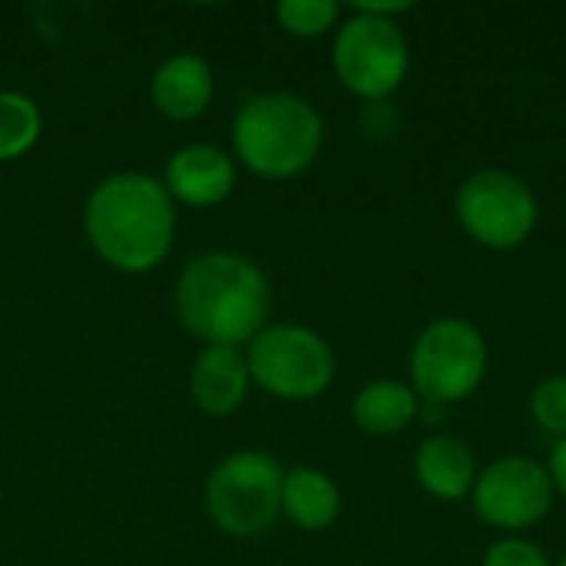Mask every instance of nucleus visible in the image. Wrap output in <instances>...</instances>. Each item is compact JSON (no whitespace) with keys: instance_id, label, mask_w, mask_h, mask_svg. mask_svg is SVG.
Returning <instances> with one entry per match:
<instances>
[{"instance_id":"obj_1","label":"nucleus","mask_w":566,"mask_h":566,"mask_svg":"<svg viewBox=\"0 0 566 566\" xmlns=\"http://www.w3.org/2000/svg\"><path fill=\"white\" fill-rule=\"evenodd\" d=\"M83 232L106 265L146 275L172 252L176 202L149 172H113L86 196Z\"/></svg>"},{"instance_id":"obj_2","label":"nucleus","mask_w":566,"mask_h":566,"mask_svg":"<svg viewBox=\"0 0 566 566\" xmlns=\"http://www.w3.org/2000/svg\"><path fill=\"white\" fill-rule=\"evenodd\" d=\"M272 312L265 272L239 252H202L176 279V315L206 345H249Z\"/></svg>"},{"instance_id":"obj_3","label":"nucleus","mask_w":566,"mask_h":566,"mask_svg":"<svg viewBox=\"0 0 566 566\" xmlns=\"http://www.w3.org/2000/svg\"><path fill=\"white\" fill-rule=\"evenodd\" d=\"M325 146L322 113L298 93L272 90L245 99L232 119V156L259 179H295Z\"/></svg>"},{"instance_id":"obj_4","label":"nucleus","mask_w":566,"mask_h":566,"mask_svg":"<svg viewBox=\"0 0 566 566\" xmlns=\"http://www.w3.org/2000/svg\"><path fill=\"white\" fill-rule=\"evenodd\" d=\"M491 352L484 332L458 315L434 318L411 345V388L424 405L444 408L471 398L488 375Z\"/></svg>"},{"instance_id":"obj_5","label":"nucleus","mask_w":566,"mask_h":566,"mask_svg":"<svg viewBox=\"0 0 566 566\" xmlns=\"http://www.w3.org/2000/svg\"><path fill=\"white\" fill-rule=\"evenodd\" d=\"M282 481L285 468L272 454L235 451L206 481V514L226 537H259L282 517Z\"/></svg>"},{"instance_id":"obj_6","label":"nucleus","mask_w":566,"mask_h":566,"mask_svg":"<svg viewBox=\"0 0 566 566\" xmlns=\"http://www.w3.org/2000/svg\"><path fill=\"white\" fill-rule=\"evenodd\" d=\"M332 70L338 83L365 99L381 103L401 90L411 70V46L398 20H381L352 10L332 40Z\"/></svg>"},{"instance_id":"obj_7","label":"nucleus","mask_w":566,"mask_h":566,"mask_svg":"<svg viewBox=\"0 0 566 566\" xmlns=\"http://www.w3.org/2000/svg\"><path fill=\"white\" fill-rule=\"evenodd\" d=\"M252 385L279 401H312L335 381L332 345L305 325H265L245 348Z\"/></svg>"},{"instance_id":"obj_8","label":"nucleus","mask_w":566,"mask_h":566,"mask_svg":"<svg viewBox=\"0 0 566 566\" xmlns=\"http://www.w3.org/2000/svg\"><path fill=\"white\" fill-rule=\"evenodd\" d=\"M454 216L478 245L491 252H511L534 235L541 222V202L517 172L481 169L458 186Z\"/></svg>"},{"instance_id":"obj_9","label":"nucleus","mask_w":566,"mask_h":566,"mask_svg":"<svg viewBox=\"0 0 566 566\" xmlns=\"http://www.w3.org/2000/svg\"><path fill=\"white\" fill-rule=\"evenodd\" d=\"M554 481L547 468L524 454H507L478 471L471 507L481 524L494 531H527L554 507Z\"/></svg>"},{"instance_id":"obj_10","label":"nucleus","mask_w":566,"mask_h":566,"mask_svg":"<svg viewBox=\"0 0 566 566\" xmlns=\"http://www.w3.org/2000/svg\"><path fill=\"white\" fill-rule=\"evenodd\" d=\"M235 179H239L235 156L212 143H189L176 149L163 172V186L172 196V202L192 209H212L226 202L235 192Z\"/></svg>"},{"instance_id":"obj_11","label":"nucleus","mask_w":566,"mask_h":566,"mask_svg":"<svg viewBox=\"0 0 566 566\" xmlns=\"http://www.w3.org/2000/svg\"><path fill=\"white\" fill-rule=\"evenodd\" d=\"M216 93V76L206 56L199 53H172L166 56L149 80V99L159 116L172 123L199 119Z\"/></svg>"},{"instance_id":"obj_12","label":"nucleus","mask_w":566,"mask_h":566,"mask_svg":"<svg viewBox=\"0 0 566 566\" xmlns=\"http://www.w3.org/2000/svg\"><path fill=\"white\" fill-rule=\"evenodd\" d=\"M249 365L242 348L206 345L189 371V395L196 408L209 418H226L245 405L249 395Z\"/></svg>"},{"instance_id":"obj_13","label":"nucleus","mask_w":566,"mask_h":566,"mask_svg":"<svg viewBox=\"0 0 566 566\" xmlns=\"http://www.w3.org/2000/svg\"><path fill=\"white\" fill-rule=\"evenodd\" d=\"M474 451L454 434H431L415 451V478L424 494L438 501H464L478 481Z\"/></svg>"},{"instance_id":"obj_14","label":"nucleus","mask_w":566,"mask_h":566,"mask_svg":"<svg viewBox=\"0 0 566 566\" xmlns=\"http://www.w3.org/2000/svg\"><path fill=\"white\" fill-rule=\"evenodd\" d=\"M282 517L292 527L305 531V534L328 531L342 517V491H338V484L325 471L308 468V464L285 471Z\"/></svg>"},{"instance_id":"obj_15","label":"nucleus","mask_w":566,"mask_h":566,"mask_svg":"<svg viewBox=\"0 0 566 566\" xmlns=\"http://www.w3.org/2000/svg\"><path fill=\"white\" fill-rule=\"evenodd\" d=\"M421 415V398L408 381L398 378H378L368 381L355 401H352V418L355 424L371 434V438H395L401 434L415 418Z\"/></svg>"},{"instance_id":"obj_16","label":"nucleus","mask_w":566,"mask_h":566,"mask_svg":"<svg viewBox=\"0 0 566 566\" xmlns=\"http://www.w3.org/2000/svg\"><path fill=\"white\" fill-rule=\"evenodd\" d=\"M43 133L40 106L17 90H0V163L27 156Z\"/></svg>"},{"instance_id":"obj_17","label":"nucleus","mask_w":566,"mask_h":566,"mask_svg":"<svg viewBox=\"0 0 566 566\" xmlns=\"http://www.w3.org/2000/svg\"><path fill=\"white\" fill-rule=\"evenodd\" d=\"M275 20L285 33L298 40H318L342 23V3L335 0H282L275 7Z\"/></svg>"},{"instance_id":"obj_18","label":"nucleus","mask_w":566,"mask_h":566,"mask_svg":"<svg viewBox=\"0 0 566 566\" xmlns=\"http://www.w3.org/2000/svg\"><path fill=\"white\" fill-rule=\"evenodd\" d=\"M531 418L541 431L554 434L557 441L566 438V375H551L531 391Z\"/></svg>"},{"instance_id":"obj_19","label":"nucleus","mask_w":566,"mask_h":566,"mask_svg":"<svg viewBox=\"0 0 566 566\" xmlns=\"http://www.w3.org/2000/svg\"><path fill=\"white\" fill-rule=\"evenodd\" d=\"M481 566H554L547 551L537 547L534 541L527 537H517V534H507L501 541H494L484 554V564Z\"/></svg>"},{"instance_id":"obj_20","label":"nucleus","mask_w":566,"mask_h":566,"mask_svg":"<svg viewBox=\"0 0 566 566\" xmlns=\"http://www.w3.org/2000/svg\"><path fill=\"white\" fill-rule=\"evenodd\" d=\"M411 7H415L411 0H361V3H352V10L368 13V17H381V20H398Z\"/></svg>"},{"instance_id":"obj_21","label":"nucleus","mask_w":566,"mask_h":566,"mask_svg":"<svg viewBox=\"0 0 566 566\" xmlns=\"http://www.w3.org/2000/svg\"><path fill=\"white\" fill-rule=\"evenodd\" d=\"M547 474H551V481H554V491L566 497V438L554 444L551 461H547Z\"/></svg>"},{"instance_id":"obj_22","label":"nucleus","mask_w":566,"mask_h":566,"mask_svg":"<svg viewBox=\"0 0 566 566\" xmlns=\"http://www.w3.org/2000/svg\"><path fill=\"white\" fill-rule=\"evenodd\" d=\"M557 566H566V554H564V557H560V560H557Z\"/></svg>"}]
</instances>
